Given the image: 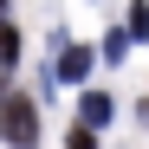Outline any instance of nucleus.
<instances>
[{
	"label": "nucleus",
	"mask_w": 149,
	"mask_h": 149,
	"mask_svg": "<svg viewBox=\"0 0 149 149\" xmlns=\"http://www.w3.org/2000/svg\"><path fill=\"white\" fill-rule=\"evenodd\" d=\"M39 130H45V110L33 91H0V136L13 149H39Z\"/></svg>",
	"instance_id": "nucleus-1"
},
{
	"label": "nucleus",
	"mask_w": 149,
	"mask_h": 149,
	"mask_svg": "<svg viewBox=\"0 0 149 149\" xmlns=\"http://www.w3.org/2000/svg\"><path fill=\"white\" fill-rule=\"evenodd\" d=\"M78 123H91V130L110 123V97H104V91H84V97H78Z\"/></svg>",
	"instance_id": "nucleus-2"
},
{
	"label": "nucleus",
	"mask_w": 149,
	"mask_h": 149,
	"mask_svg": "<svg viewBox=\"0 0 149 149\" xmlns=\"http://www.w3.org/2000/svg\"><path fill=\"white\" fill-rule=\"evenodd\" d=\"M84 71H91V52H84V45H65V58H58V78H71V84H78Z\"/></svg>",
	"instance_id": "nucleus-3"
},
{
	"label": "nucleus",
	"mask_w": 149,
	"mask_h": 149,
	"mask_svg": "<svg viewBox=\"0 0 149 149\" xmlns=\"http://www.w3.org/2000/svg\"><path fill=\"white\" fill-rule=\"evenodd\" d=\"M104 65H123L130 58V33H104V52H97Z\"/></svg>",
	"instance_id": "nucleus-4"
},
{
	"label": "nucleus",
	"mask_w": 149,
	"mask_h": 149,
	"mask_svg": "<svg viewBox=\"0 0 149 149\" xmlns=\"http://www.w3.org/2000/svg\"><path fill=\"white\" fill-rule=\"evenodd\" d=\"M13 65H19V33L0 26V71H13Z\"/></svg>",
	"instance_id": "nucleus-5"
},
{
	"label": "nucleus",
	"mask_w": 149,
	"mask_h": 149,
	"mask_svg": "<svg viewBox=\"0 0 149 149\" xmlns=\"http://www.w3.org/2000/svg\"><path fill=\"white\" fill-rule=\"evenodd\" d=\"M65 149H97V136H91V123H78V130L65 136Z\"/></svg>",
	"instance_id": "nucleus-6"
},
{
	"label": "nucleus",
	"mask_w": 149,
	"mask_h": 149,
	"mask_svg": "<svg viewBox=\"0 0 149 149\" xmlns=\"http://www.w3.org/2000/svg\"><path fill=\"white\" fill-rule=\"evenodd\" d=\"M130 33H136V39H149V7H143V0L130 7Z\"/></svg>",
	"instance_id": "nucleus-7"
},
{
	"label": "nucleus",
	"mask_w": 149,
	"mask_h": 149,
	"mask_svg": "<svg viewBox=\"0 0 149 149\" xmlns=\"http://www.w3.org/2000/svg\"><path fill=\"white\" fill-rule=\"evenodd\" d=\"M0 13H7V0H0Z\"/></svg>",
	"instance_id": "nucleus-8"
}]
</instances>
